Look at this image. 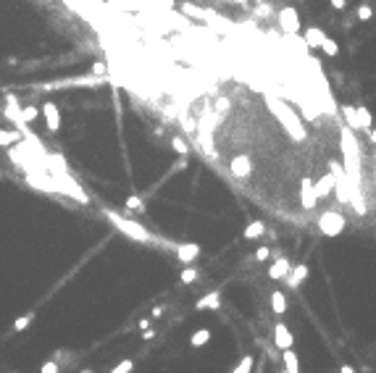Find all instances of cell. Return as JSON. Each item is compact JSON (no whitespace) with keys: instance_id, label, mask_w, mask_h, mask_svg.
<instances>
[{"instance_id":"cell-1","label":"cell","mask_w":376,"mask_h":373,"mask_svg":"<svg viewBox=\"0 0 376 373\" xmlns=\"http://www.w3.org/2000/svg\"><path fill=\"white\" fill-rule=\"evenodd\" d=\"M105 218L113 223V226L118 229V231H124L126 237H132V239H137V242H145V245H150V242H155L153 237H150V231H145L140 223L137 221H129V218H124L121 213H113V210H105Z\"/></svg>"},{"instance_id":"cell-2","label":"cell","mask_w":376,"mask_h":373,"mask_svg":"<svg viewBox=\"0 0 376 373\" xmlns=\"http://www.w3.org/2000/svg\"><path fill=\"white\" fill-rule=\"evenodd\" d=\"M321 231H324V234H329V237H337L339 231L345 229V218L339 216V213H334V210H326L324 216H321Z\"/></svg>"},{"instance_id":"cell-3","label":"cell","mask_w":376,"mask_h":373,"mask_svg":"<svg viewBox=\"0 0 376 373\" xmlns=\"http://www.w3.org/2000/svg\"><path fill=\"white\" fill-rule=\"evenodd\" d=\"M300 200H302V208H305V210H313V208H316L313 182H310L308 176H302V182H300Z\"/></svg>"},{"instance_id":"cell-4","label":"cell","mask_w":376,"mask_h":373,"mask_svg":"<svg viewBox=\"0 0 376 373\" xmlns=\"http://www.w3.org/2000/svg\"><path fill=\"white\" fill-rule=\"evenodd\" d=\"M274 342H277V347H279V350H289V347H292V342H295V337H292L289 329H287V326H284L282 321H279L277 326H274Z\"/></svg>"},{"instance_id":"cell-5","label":"cell","mask_w":376,"mask_h":373,"mask_svg":"<svg viewBox=\"0 0 376 373\" xmlns=\"http://www.w3.org/2000/svg\"><path fill=\"white\" fill-rule=\"evenodd\" d=\"M279 24L284 32H297L300 29V18H297V11L295 8H284L279 13Z\"/></svg>"},{"instance_id":"cell-6","label":"cell","mask_w":376,"mask_h":373,"mask_svg":"<svg viewBox=\"0 0 376 373\" xmlns=\"http://www.w3.org/2000/svg\"><path fill=\"white\" fill-rule=\"evenodd\" d=\"M42 113H45V121H48L45 126H48L50 132H58V129H61V113H58V105H56V102H45V105H42Z\"/></svg>"},{"instance_id":"cell-7","label":"cell","mask_w":376,"mask_h":373,"mask_svg":"<svg viewBox=\"0 0 376 373\" xmlns=\"http://www.w3.org/2000/svg\"><path fill=\"white\" fill-rule=\"evenodd\" d=\"M197 255H200V245H195V242L177 247V260L179 263H192V260H197Z\"/></svg>"},{"instance_id":"cell-8","label":"cell","mask_w":376,"mask_h":373,"mask_svg":"<svg viewBox=\"0 0 376 373\" xmlns=\"http://www.w3.org/2000/svg\"><path fill=\"white\" fill-rule=\"evenodd\" d=\"M250 171H253V166H250V158L247 155H237L232 161V174L237 176V179H247Z\"/></svg>"},{"instance_id":"cell-9","label":"cell","mask_w":376,"mask_h":373,"mask_svg":"<svg viewBox=\"0 0 376 373\" xmlns=\"http://www.w3.org/2000/svg\"><path fill=\"white\" fill-rule=\"evenodd\" d=\"M332 189H334V176H332V174L321 176V179L313 184V194H316V200H318V197H326V194H332Z\"/></svg>"},{"instance_id":"cell-10","label":"cell","mask_w":376,"mask_h":373,"mask_svg":"<svg viewBox=\"0 0 376 373\" xmlns=\"http://www.w3.org/2000/svg\"><path fill=\"white\" fill-rule=\"evenodd\" d=\"M308 279V266L305 263H300L295 268H289V274H287V284L289 286H300L302 281Z\"/></svg>"},{"instance_id":"cell-11","label":"cell","mask_w":376,"mask_h":373,"mask_svg":"<svg viewBox=\"0 0 376 373\" xmlns=\"http://www.w3.org/2000/svg\"><path fill=\"white\" fill-rule=\"evenodd\" d=\"M218 305H221V294L218 292H208L205 297H200V300L195 302L197 310H208V307L210 310H218Z\"/></svg>"},{"instance_id":"cell-12","label":"cell","mask_w":376,"mask_h":373,"mask_svg":"<svg viewBox=\"0 0 376 373\" xmlns=\"http://www.w3.org/2000/svg\"><path fill=\"white\" fill-rule=\"evenodd\" d=\"M289 268H292V266H289V260H287V258H279L277 263H274V266L269 268V276H271V279H287Z\"/></svg>"},{"instance_id":"cell-13","label":"cell","mask_w":376,"mask_h":373,"mask_svg":"<svg viewBox=\"0 0 376 373\" xmlns=\"http://www.w3.org/2000/svg\"><path fill=\"white\" fill-rule=\"evenodd\" d=\"M326 40V34L318 29V26H310V29H305V45H310V48H321V42Z\"/></svg>"},{"instance_id":"cell-14","label":"cell","mask_w":376,"mask_h":373,"mask_svg":"<svg viewBox=\"0 0 376 373\" xmlns=\"http://www.w3.org/2000/svg\"><path fill=\"white\" fill-rule=\"evenodd\" d=\"M263 231H266V223L263 221H253V223H247V229L242 231V237L245 239H258Z\"/></svg>"},{"instance_id":"cell-15","label":"cell","mask_w":376,"mask_h":373,"mask_svg":"<svg viewBox=\"0 0 376 373\" xmlns=\"http://www.w3.org/2000/svg\"><path fill=\"white\" fill-rule=\"evenodd\" d=\"M271 310H274V315H284V310H287V300H284V294L282 292H274L271 294Z\"/></svg>"},{"instance_id":"cell-16","label":"cell","mask_w":376,"mask_h":373,"mask_svg":"<svg viewBox=\"0 0 376 373\" xmlns=\"http://www.w3.org/2000/svg\"><path fill=\"white\" fill-rule=\"evenodd\" d=\"M282 358H284V371L287 373H297V355L289 350H282Z\"/></svg>"},{"instance_id":"cell-17","label":"cell","mask_w":376,"mask_h":373,"mask_svg":"<svg viewBox=\"0 0 376 373\" xmlns=\"http://www.w3.org/2000/svg\"><path fill=\"white\" fill-rule=\"evenodd\" d=\"M208 342H210V331H208V329H197V331L189 337L192 347H203V344H208Z\"/></svg>"},{"instance_id":"cell-18","label":"cell","mask_w":376,"mask_h":373,"mask_svg":"<svg viewBox=\"0 0 376 373\" xmlns=\"http://www.w3.org/2000/svg\"><path fill=\"white\" fill-rule=\"evenodd\" d=\"M355 118H358V126H361V129H369L371 126V113H369V108H366V105H358L355 108Z\"/></svg>"},{"instance_id":"cell-19","label":"cell","mask_w":376,"mask_h":373,"mask_svg":"<svg viewBox=\"0 0 376 373\" xmlns=\"http://www.w3.org/2000/svg\"><path fill=\"white\" fill-rule=\"evenodd\" d=\"M32 321H34V313H24L21 318H16V321H13V331H24Z\"/></svg>"},{"instance_id":"cell-20","label":"cell","mask_w":376,"mask_h":373,"mask_svg":"<svg viewBox=\"0 0 376 373\" xmlns=\"http://www.w3.org/2000/svg\"><path fill=\"white\" fill-rule=\"evenodd\" d=\"M126 208L129 210H137V213H142L145 210V202H142V197H137V194H132V197H126Z\"/></svg>"},{"instance_id":"cell-21","label":"cell","mask_w":376,"mask_h":373,"mask_svg":"<svg viewBox=\"0 0 376 373\" xmlns=\"http://www.w3.org/2000/svg\"><path fill=\"white\" fill-rule=\"evenodd\" d=\"M250 371H253V355H245L240 360V366H237L232 373H250Z\"/></svg>"},{"instance_id":"cell-22","label":"cell","mask_w":376,"mask_h":373,"mask_svg":"<svg viewBox=\"0 0 376 373\" xmlns=\"http://www.w3.org/2000/svg\"><path fill=\"white\" fill-rule=\"evenodd\" d=\"M182 284H192V281H195V279H197V268H192V266H187L185 268V271H182Z\"/></svg>"},{"instance_id":"cell-23","label":"cell","mask_w":376,"mask_h":373,"mask_svg":"<svg viewBox=\"0 0 376 373\" xmlns=\"http://www.w3.org/2000/svg\"><path fill=\"white\" fill-rule=\"evenodd\" d=\"M321 48H324V53H326V55H332V58H334V55L339 53V48H337V42H334V40H329V37H326V40H324V42H321Z\"/></svg>"},{"instance_id":"cell-24","label":"cell","mask_w":376,"mask_h":373,"mask_svg":"<svg viewBox=\"0 0 376 373\" xmlns=\"http://www.w3.org/2000/svg\"><path fill=\"white\" fill-rule=\"evenodd\" d=\"M132 368H134V360H129V358H126V360H121V363H118V366H116L111 373H132Z\"/></svg>"},{"instance_id":"cell-25","label":"cell","mask_w":376,"mask_h":373,"mask_svg":"<svg viewBox=\"0 0 376 373\" xmlns=\"http://www.w3.org/2000/svg\"><path fill=\"white\" fill-rule=\"evenodd\" d=\"M171 147H174V150H177V153H182V155H187V145H185V139H179V137H174V139H171Z\"/></svg>"},{"instance_id":"cell-26","label":"cell","mask_w":376,"mask_h":373,"mask_svg":"<svg viewBox=\"0 0 376 373\" xmlns=\"http://www.w3.org/2000/svg\"><path fill=\"white\" fill-rule=\"evenodd\" d=\"M34 118H37V108L26 105V108L21 110V121H34Z\"/></svg>"},{"instance_id":"cell-27","label":"cell","mask_w":376,"mask_h":373,"mask_svg":"<svg viewBox=\"0 0 376 373\" xmlns=\"http://www.w3.org/2000/svg\"><path fill=\"white\" fill-rule=\"evenodd\" d=\"M61 368H58V363L56 360H48V363H42V368H40V373H58Z\"/></svg>"},{"instance_id":"cell-28","label":"cell","mask_w":376,"mask_h":373,"mask_svg":"<svg viewBox=\"0 0 376 373\" xmlns=\"http://www.w3.org/2000/svg\"><path fill=\"white\" fill-rule=\"evenodd\" d=\"M342 113L347 116V121H350L353 129H361V126H358V118H355V108H342Z\"/></svg>"},{"instance_id":"cell-29","label":"cell","mask_w":376,"mask_h":373,"mask_svg":"<svg viewBox=\"0 0 376 373\" xmlns=\"http://www.w3.org/2000/svg\"><path fill=\"white\" fill-rule=\"evenodd\" d=\"M19 139V134H11V132H0V145H11Z\"/></svg>"},{"instance_id":"cell-30","label":"cell","mask_w":376,"mask_h":373,"mask_svg":"<svg viewBox=\"0 0 376 373\" xmlns=\"http://www.w3.org/2000/svg\"><path fill=\"white\" fill-rule=\"evenodd\" d=\"M358 18H361V21H369V18H371V8L369 5H361V8H358Z\"/></svg>"},{"instance_id":"cell-31","label":"cell","mask_w":376,"mask_h":373,"mask_svg":"<svg viewBox=\"0 0 376 373\" xmlns=\"http://www.w3.org/2000/svg\"><path fill=\"white\" fill-rule=\"evenodd\" d=\"M269 255H271V250H269V247H258V250H255V260H266Z\"/></svg>"},{"instance_id":"cell-32","label":"cell","mask_w":376,"mask_h":373,"mask_svg":"<svg viewBox=\"0 0 376 373\" xmlns=\"http://www.w3.org/2000/svg\"><path fill=\"white\" fill-rule=\"evenodd\" d=\"M345 3H347V0H332V8H337V11H342V8H345Z\"/></svg>"},{"instance_id":"cell-33","label":"cell","mask_w":376,"mask_h":373,"mask_svg":"<svg viewBox=\"0 0 376 373\" xmlns=\"http://www.w3.org/2000/svg\"><path fill=\"white\" fill-rule=\"evenodd\" d=\"M150 315H153V318H161V315H163V307H153Z\"/></svg>"},{"instance_id":"cell-34","label":"cell","mask_w":376,"mask_h":373,"mask_svg":"<svg viewBox=\"0 0 376 373\" xmlns=\"http://www.w3.org/2000/svg\"><path fill=\"white\" fill-rule=\"evenodd\" d=\"M339 373H355V368L353 366H342V368H339Z\"/></svg>"},{"instance_id":"cell-35","label":"cell","mask_w":376,"mask_h":373,"mask_svg":"<svg viewBox=\"0 0 376 373\" xmlns=\"http://www.w3.org/2000/svg\"><path fill=\"white\" fill-rule=\"evenodd\" d=\"M82 373H93V371H82Z\"/></svg>"},{"instance_id":"cell-36","label":"cell","mask_w":376,"mask_h":373,"mask_svg":"<svg viewBox=\"0 0 376 373\" xmlns=\"http://www.w3.org/2000/svg\"><path fill=\"white\" fill-rule=\"evenodd\" d=\"M240 3H245V0H240Z\"/></svg>"}]
</instances>
